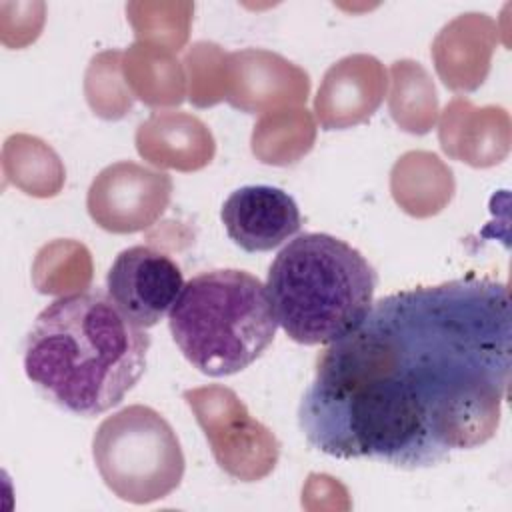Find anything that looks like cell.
I'll list each match as a JSON object with an SVG mask.
<instances>
[{"label": "cell", "instance_id": "obj_7", "mask_svg": "<svg viewBox=\"0 0 512 512\" xmlns=\"http://www.w3.org/2000/svg\"><path fill=\"white\" fill-rule=\"evenodd\" d=\"M172 178L132 160L102 168L86 194L90 218L106 232L132 234L150 228L168 208Z\"/></svg>", "mask_w": 512, "mask_h": 512}, {"label": "cell", "instance_id": "obj_18", "mask_svg": "<svg viewBox=\"0 0 512 512\" xmlns=\"http://www.w3.org/2000/svg\"><path fill=\"white\" fill-rule=\"evenodd\" d=\"M316 140L314 116L302 108H282L266 112L252 130V154L272 166H288L304 158Z\"/></svg>", "mask_w": 512, "mask_h": 512}, {"label": "cell", "instance_id": "obj_12", "mask_svg": "<svg viewBox=\"0 0 512 512\" xmlns=\"http://www.w3.org/2000/svg\"><path fill=\"white\" fill-rule=\"evenodd\" d=\"M498 24L482 12H466L442 26L432 42L436 74L452 92H474L490 74Z\"/></svg>", "mask_w": 512, "mask_h": 512}, {"label": "cell", "instance_id": "obj_1", "mask_svg": "<svg viewBox=\"0 0 512 512\" xmlns=\"http://www.w3.org/2000/svg\"><path fill=\"white\" fill-rule=\"evenodd\" d=\"M510 370L506 284L460 278L402 290L318 354L298 426L334 458L428 468L496 434Z\"/></svg>", "mask_w": 512, "mask_h": 512}, {"label": "cell", "instance_id": "obj_17", "mask_svg": "<svg viewBox=\"0 0 512 512\" xmlns=\"http://www.w3.org/2000/svg\"><path fill=\"white\" fill-rule=\"evenodd\" d=\"M6 182L36 198L56 196L66 180L60 156L44 140L30 134H12L2 148Z\"/></svg>", "mask_w": 512, "mask_h": 512}, {"label": "cell", "instance_id": "obj_16", "mask_svg": "<svg viewBox=\"0 0 512 512\" xmlns=\"http://www.w3.org/2000/svg\"><path fill=\"white\" fill-rule=\"evenodd\" d=\"M122 70L134 98L146 106L162 108L184 102L186 78L174 52L146 42H134L122 56Z\"/></svg>", "mask_w": 512, "mask_h": 512}, {"label": "cell", "instance_id": "obj_3", "mask_svg": "<svg viewBox=\"0 0 512 512\" xmlns=\"http://www.w3.org/2000/svg\"><path fill=\"white\" fill-rule=\"evenodd\" d=\"M378 274L348 242L308 232L272 260L266 292L278 326L298 344H330L370 312Z\"/></svg>", "mask_w": 512, "mask_h": 512}, {"label": "cell", "instance_id": "obj_10", "mask_svg": "<svg viewBox=\"0 0 512 512\" xmlns=\"http://www.w3.org/2000/svg\"><path fill=\"white\" fill-rule=\"evenodd\" d=\"M388 78L372 54H350L334 62L314 98V112L324 130H344L366 122L382 104Z\"/></svg>", "mask_w": 512, "mask_h": 512}, {"label": "cell", "instance_id": "obj_14", "mask_svg": "<svg viewBox=\"0 0 512 512\" xmlns=\"http://www.w3.org/2000/svg\"><path fill=\"white\" fill-rule=\"evenodd\" d=\"M134 142L146 162L178 172L202 170L216 154L210 128L198 116L182 110L150 114L138 126Z\"/></svg>", "mask_w": 512, "mask_h": 512}, {"label": "cell", "instance_id": "obj_19", "mask_svg": "<svg viewBox=\"0 0 512 512\" xmlns=\"http://www.w3.org/2000/svg\"><path fill=\"white\" fill-rule=\"evenodd\" d=\"M388 108L392 120L410 134H426L438 120L436 86L420 62L396 60L390 66Z\"/></svg>", "mask_w": 512, "mask_h": 512}, {"label": "cell", "instance_id": "obj_20", "mask_svg": "<svg viewBox=\"0 0 512 512\" xmlns=\"http://www.w3.org/2000/svg\"><path fill=\"white\" fill-rule=\"evenodd\" d=\"M90 280V252L76 240H54L42 246L32 264V282L42 294L84 292Z\"/></svg>", "mask_w": 512, "mask_h": 512}, {"label": "cell", "instance_id": "obj_2", "mask_svg": "<svg viewBox=\"0 0 512 512\" xmlns=\"http://www.w3.org/2000/svg\"><path fill=\"white\" fill-rule=\"evenodd\" d=\"M150 336L102 290L48 304L22 346L28 380L56 406L90 418L118 406L146 370Z\"/></svg>", "mask_w": 512, "mask_h": 512}, {"label": "cell", "instance_id": "obj_22", "mask_svg": "<svg viewBox=\"0 0 512 512\" xmlns=\"http://www.w3.org/2000/svg\"><path fill=\"white\" fill-rule=\"evenodd\" d=\"M120 50H104L92 56L84 74V96L92 112L104 120H120L134 104L126 84Z\"/></svg>", "mask_w": 512, "mask_h": 512}, {"label": "cell", "instance_id": "obj_5", "mask_svg": "<svg viewBox=\"0 0 512 512\" xmlns=\"http://www.w3.org/2000/svg\"><path fill=\"white\" fill-rule=\"evenodd\" d=\"M92 456L108 490L132 504L166 498L180 486L186 468L174 428L144 404L106 416L94 432Z\"/></svg>", "mask_w": 512, "mask_h": 512}, {"label": "cell", "instance_id": "obj_6", "mask_svg": "<svg viewBox=\"0 0 512 512\" xmlns=\"http://www.w3.org/2000/svg\"><path fill=\"white\" fill-rule=\"evenodd\" d=\"M196 416L216 464L240 482L266 478L278 464L280 442L274 432L250 416L232 388L220 384L182 392Z\"/></svg>", "mask_w": 512, "mask_h": 512}, {"label": "cell", "instance_id": "obj_15", "mask_svg": "<svg viewBox=\"0 0 512 512\" xmlns=\"http://www.w3.org/2000/svg\"><path fill=\"white\" fill-rule=\"evenodd\" d=\"M390 192L394 202L414 218H430L442 212L454 192V174L438 154L410 150L390 170Z\"/></svg>", "mask_w": 512, "mask_h": 512}, {"label": "cell", "instance_id": "obj_11", "mask_svg": "<svg viewBox=\"0 0 512 512\" xmlns=\"http://www.w3.org/2000/svg\"><path fill=\"white\" fill-rule=\"evenodd\" d=\"M230 240L246 252H268L292 238L302 224L294 198L276 186L234 190L220 212Z\"/></svg>", "mask_w": 512, "mask_h": 512}, {"label": "cell", "instance_id": "obj_8", "mask_svg": "<svg viewBox=\"0 0 512 512\" xmlns=\"http://www.w3.org/2000/svg\"><path fill=\"white\" fill-rule=\"evenodd\" d=\"M106 288L132 322L150 328L172 310L184 288V278L178 264L164 252L130 246L112 262Z\"/></svg>", "mask_w": 512, "mask_h": 512}, {"label": "cell", "instance_id": "obj_9", "mask_svg": "<svg viewBox=\"0 0 512 512\" xmlns=\"http://www.w3.org/2000/svg\"><path fill=\"white\" fill-rule=\"evenodd\" d=\"M308 94V72L276 52L244 48L226 56L224 100L242 112L266 114L302 106Z\"/></svg>", "mask_w": 512, "mask_h": 512}, {"label": "cell", "instance_id": "obj_24", "mask_svg": "<svg viewBox=\"0 0 512 512\" xmlns=\"http://www.w3.org/2000/svg\"><path fill=\"white\" fill-rule=\"evenodd\" d=\"M44 2H2L0 4V36L10 48L32 44L44 26Z\"/></svg>", "mask_w": 512, "mask_h": 512}, {"label": "cell", "instance_id": "obj_21", "mask_svg": "<svg viewBox=\"0 0 512 512\" xmlns=\"http://www.w3.org/2000/svg\"><path fill=\"white\" fill-rule=\"evenodd\" d=\"M192 2H128L126 16L136 34V42L178 52L186 46L192 26Z\"/></svg>", "mask_w": 512, "mask_h": 512}, {"label": "cell", "instance_id": "obj_13", "mask_svg": "<svg viewBox=\"0 0 512 512\" xmlns=\"http://www.w3.org/2000/svg\"><path fill=\"white\" fill-rule=\"evenodd\" d=\"M438 140L450 158L472 168H490L510 152V116L502 106L478 108L468 98L454 96L442 110Z\"/></svg>", "mask_w": 512, "mask_h": 512}, {"label": "cell", "instance_id": "obj_23", "mask_svg": "<svg viewBox=\"0 0 512 512\" xmlns=\"http://www.w3.org/2000/svg\"><path fill=\"white\" fill-rule=\"evenodd\" d=\"M226 56L222 46L200 40L194 42L184 54V66L188 72V100L196 108H208L224 100V76Z\"/></svg>", "mask_w": 512, "mask_h": 512}, {"label": "cell", "instance_id": "obj_4", "mask_svg": "<svg viewBox=\"0 0 512 512\" xmlns=\"http://www.w3.org/2000/svg\"><path fill=\"white\" fill-rule=\"evenodd\" d=\"M184 358L208 376L248 368L272 344L276 316L266 286L246 270H210L190 278L168 316Z\"/></svg>", "mask_w": 512, "mask_h": 512}]
</instances>
